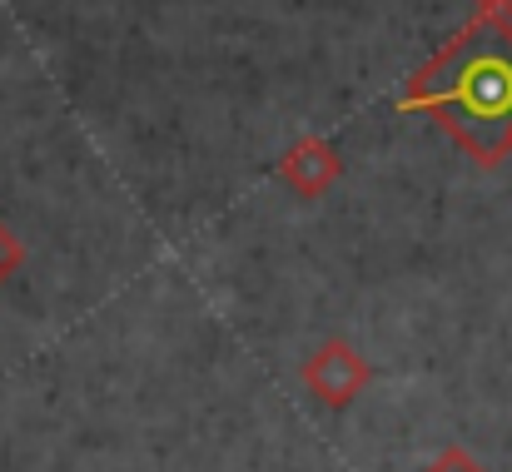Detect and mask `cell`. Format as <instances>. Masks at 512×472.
<instances>
[{
    "instance_id": "obj_7",
    "label": "cell",
    "mask_w": 512,
    "mask_h": 472,
    "mask_svg": "<svg viewBox=\"0 0 512 472\" xmlns=\"http://www.w3.org/2000/svg\"><path fill=\"white\" fill-rule=\"evenodd\" d=\"M488 5H493V0H478V10H488Z\"/></svg>"
},
{
    "instance_id": "obj_1",
    "label": "cell",
    "mask_w": 512,
    "mask_h": 472,
    "mask_svg": "<svg viewBox=\"0 0 512 472\" xmlns=\"http://www.w3.org/2000/svg\"><path fill=\"white\" fill-rule=\"evenodd\" d=\"M403 115H433L453 145L478 164L512 155V30L473 15L398 95Z\"/></svg>"
},
{
    "instance_id": "obj_6",
    "label": "cell",
    "mask_w": 512,
    "mask_h": 472,
    "mask_svg": "<svg viewBox=\"0 0 512 472\" xmlns=\"http://www.w3.org/2000/svg\"><path fill=\"white\" fill-rule=\"evenodd\" d=\"M478 15H493L498 25H508L512 30V0H493V5H488V10H478Z\"/></svg>"
},
{
    "instance_id": "obj_4",
    "label": "cell",
    "mask_w": 512,
    "mask_h": 472,
    "mask_svg": "<svg viewBox=\"0 0 512 472\" xmlns=\"http://www.w3.org/2000/svg\"><path fill=\"white\" fill-rule=\"evenodd\" d=\"M20 264H25V239H20V234H15V229L0 219V289L20 274Z\"/></svg>"
},
{
    "instance_id": "obj_3",
    "label": "cell",
    "mask_w": 512,
    "mask_h": 472,
    "mask_svg": "<svg viewBox=\"0 0 512 472\" xmlns=\"http://www.w3.org/2000/svg\"><path fill=\"white\" fill-rule=\"evenodd\" d=\"M279 179H284V189H294L299 199H324V194L343 179L339 145L324 140V135L294 140V145L284 150V159H279Z\"/></svg>"
},
{
    "instance_id": "obj_5",
    "label": "cell",
    "mask_w": 512,
    "mask_h": 472,
    "mask_svg": "<svg viewBox=\"0 0 512 472\" xmlns=\"http://www.w3.org/2000/svg\"><path fill=\"white\" fill-rule=\"evenodd\" d=\"M428 472H483V463H478L473 453H463V448H448Z\"/></svg>"
},
{
    "instance_id": "obj_2",
    "label": "cell",
    "mask_w": 512,
    "mask_h": 472,
    "mask_svg": "<svg viewBox=\"0 0 512 472\" xmlns=\"http://www.w3.org/2000/svg\"><path fill=\"white\" fill-rule=\"evenodd\" d=\"M299 378H304L309 398H319V403H329V408H348V403L373 383V368H368V358H363L348 338H324V343L304 358Z\"/></svg>"
}]
</instances>
